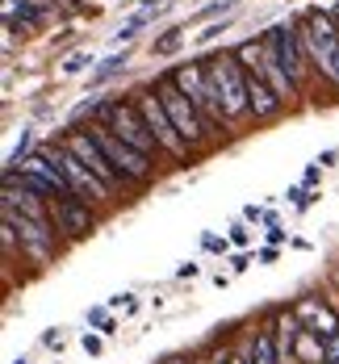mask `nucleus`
<instances>
[{
    "instance_id": "4be33fe9",
    "label": "nucleus",
    "mask_w": 339,
    "mask_h": 364,
    "mask_svg": "<svg viewBox=\"0 0 339 364\" xmlns=\"http://www.w3.org/2000/svg\"><path fill=\"white\" fill-rule=\"evenodd\" d=\"M226 239H230V243H235V247H252V230H247V222H235V226H230V235H226Z\"/></svg>"
},
{
    "instance_id": "dca6fc26",
    "label": "nucleus",
    "mask_w": 339,
    "mask_h": 364,
    "mask_svg": "<svg viewBox=\"0 0 339 364\" xmlns=\"http://www.w3.org/2000/svg\"><path fill=\"white\" fill-rule=\"evenodd\" d=\"M126 63H130V50H122V55H109V59H101V63L92 68V75H88V84H92V88H101V84H105V80H113V75L122 72Z\"/></svg>"
},
{
    "instance_id": "b1692460",
    "label": "nucleus",
    "mask_w": 339,
    "mask_h": 364,
    "mask_svg": "<svg viewBox=\"0 0 339 364\" xmlns=\"http://www.w3.org/2000/svg\"><path fill=\"white\" fill-rule=\"evenodd\" d=\"M226 9H235V0H210V4H205V9H201L197 17L205 21V17H218V13H226Z\"/></svg>"
},
{
    "instance_id": "5701e85b",
    "label": "nucleus",
    "mask_w": 339,
    "mask_h": 364,
    "mask_svg": "<svg viewBox=\"0 0 339 364\" xmlns=\"http://www.w3.org/2000/svg\"><path fill=\"white\" fill-rule=\"evenodd\" d=\"M92 63V55H84V50H75V55H68V63H63V75H75V72H84Z\"/></svg>"
},
{
    "instance_id": "ddd939ff",
    "label": "nucleus",
    "mask_w": 339,
    "mask_h": 364,
    "mask_svg": "<svg viewBox=\"0 0 339 364\" xmlns=\"http://www.w3.org/2000/svg\"><path fill=\"white\" fill-rule=\"evenodd\" d=\"M247 101H252V122H272L276 113L285 109V101L272 92V84L256 72H247Z\"/></svg>"
},
{
    "instance_id": "423d86ee",
    "label": "nucleus",
    "mask_w": 339,
    "mask_h": 364,
    "mask_svg": "<svg viewBox=\"0 0 339 364\" xmlns=\"http://www.w3.org/2000/svg\"><path fill=\"white\" fill-rule=\"evenodd\" d=\"M172 80H176V88L185 92L188 101L201 109V117H205V126H210V130L230 126V122H226V113H222V105H218V92H214V80H210L205 59H201V63H181V68H172Z\"/></svg>"
},
{
    "instance_id": "f704fd0d",
    "label": "nucleus",
    "mask_w": 339,
    "mask_h": 364,
    "mask_svg": "<svg viewBox=\"0 0 339 364\" xmlns=\"http://www.w3.org/2000/svg\"><path fill=\"white\" fill-rule=\"evenodd\" d=\"M193 364H201V360H193Z\"/></svg>"
},
{
    "instance_id": "2eb2a0df",
    "label": "nucleus",
    "mask_w": 339,
    "mask_h": 364,
    "mask_svg": "<svg viewBox=\"0 0 339 364\" xmlns=\"http://www.w3.org/2000/svg\"><path fill=\"white\" fill-rule=\"evenodd\" d=\"M252 352H256V364H281V348H276V335H272V323H264L252 339Z\"/></svg>"
},
{
    "instance_id": "7ed1b4c3",
    "label": "nucleus",
    "mask_w": 339,
    "mask_h": 364,
    "mask_svg": "<svg viewBox=\"0 0 339 364\" xmlns=\"http://www.w3.org/2000/svg\"><path fill=\"white\" fill-rule=\"evenodd\" d=\"M97 122H101V126H109L122 143L139 146V151H143V155H151V159H159V155H163V151H159V143H155V134L147 130V122H143V113H139V105H134V101H122V97L105 101Z\"/></svg>"
},
{
    "instance_id": "473e14b6",
    "label": "nucleus",
    "mask_w": 339,
    "mask_h": 364,
    "mask_svg": "<svg viewBox=\"0 0 339 364\" xmlns=\"http://www.w3.org/2000/svg\"><path fill=\"white\" fill-rule=\"evenodd\" d=\"M339 159V151L335 146H331V151H323V155H318V159H314V164H318V168H331V164H335Z\"/></svg>"
},
{
    "instance_id": "72a5a7b5",
    "label": "nucleus",
    "mask_w": 339,
    "mask_h": 364,
    "mask_svg": "<svg viewBox=\"0 0 339 364\" xmlns=\"http://www.w3.org/2000/svg\"><path fill=\"white\" fill-rule=\"evenodd\" d=\"M13 364H30V360H26V356H17V360H13Z\"/></svg>"
},
{
    "instance_id": "bb28decb",
    "label": "nucleus",
    "mask_w": 339,
    "mask_h": 364,
    "mask_svg": "<svg viewBox=\"0 0 339 364\" xmlns=\"http://www.w3.org/2000/svg\"><path fill=\"white\" fill-rule=\"evenodd\" d=\"M80 343H84V352H88V356H101V348H105V339H101V335H84Z\"/></svg>"
},
{
    "instance_id": "f257e3e1",
    "label": "nucleus",
    "mask_w": 339,
    "mask_h": 364,
    "mask_svg": "<svg viewBox=\"0 0 339 364\" xmlns=\"http://www.w3.org/2000/svg\"><path fill=\"white\" fill-rule=\"evenodd\" d=\"M301 42H306V55H310V68L314 75H323L327 84L339 88V21L331 9H310L298 21Z\"/></svg>"
},
{
    "instance_id": "aec40b11",
    "label": "nucleus",
    "mask_w": 339,
    "mask_h": 364,
    "mask_svg": "<svg viewBox=\"0 0 339 364\" xmlns=\"http://www.w3.org/2000/svg\"><path fill=\"white\" fill-rule=\"evenodd\" d=\"M201 247H205V252H218V255H226V247H230V239H226V235H218V230H205V235H201Z\"/></svg>"
},
{
    "instance_id": "4468645a",
    "label": "nucleus",
    "mask_w": 339,
    "mask_h": 364,
    "mask_svg": "<svg viewBox=\"0 0 339 364\" xmlns=\"http://www.w3.org/2000/svg\"><path fill=\"white\" fill-rule=\"evenodd\" d=\"M327 360V339H318L314 331L301 327L298 348H294V364H323Z\"/></svg>"
},
{
    "instance_id": "cd10ccee",
    "label": "nucleus",
    "mask_w": 339,
    "mask_h": 364,
    "mask_svg": "<svg viewBox=\"0 0 339 364\" xmlns=\"http://www.w3.org/2000/svg\"><path fill=\"white\" fill-rule=\"evenodd\" d=\"M42 343H46V348H55V352H59V348H63V331H46V335H42Z\"/></svg>"
},
{
    "instance_id": "9d476101",
    "label": "nucleus",
    "mask_w": 339,
    "mask_h": 364,
    "mask_svg": "<svg viewBox=\"0 0 339 364\" xmlns=\"http://www.w3.org/2000/svg\"><path fill=\"white\" fill-rule=\"evenodd\" d=\"M268 38H272V46H276V59H281V68L289 72V80H294L298 88H306L314 68H310V55H306V42H301L298 21H276V26L268 30Z\"/></svg>"
},
{
    "instance_id": "1a4fd4ad",
    "label": "nucleus",
    "mask_w": 339,
    "mask_h": 364,
    "mask_svg": "<svg viewBox=\"0 0 339 364\" xmlns=\"http://www.w3.org/2000/svg\"><path fill=\"white\" fill-rule=\"evenodd\" d=\"M46 151H50V155H55V164L63 168V176H68V184H72V197L88 201L92 210H97V205H109V201H113V188H109V184L101 181L97 172H88V168H84V164L75 159L72 151H68V146L59 143V139H55V143L46 146Z\"/></svg>"
},
{
    "instance_id": "412c9836",
    "label": "nucleus",
    "mask_w": 339,
    "mask_h": 364,
    "mask_svg": "<svg viewBox=\"0 0 339 364\" xmlns=\"http://www.w3.org/2000/svg\"><path fill=\"white\" fill-rule=\"evenodd\" d=\"M109 310H117V314L126 318V314H134V310H139V297H130V293H117V297H109Z\"/></svg>"
},
{
    "instance_id": "c85d7f7f",
    "label": "nucleus",
    "mask_w": 339,
    "mask_h": 364,
    "mask_svg": "<svg viewBox=\"0 0 339 364\" xmlns=\"http://www.w3.org/2000/svg\"><path fill=\"white\" fill-rule=\"evenodd\" d=\"M218 34H226V21H214V26H205V30H201V42H214Z\"/></svg>"
},
{
    "instance_id": "f03ea898",
    "label": "nucleus",
    "mask_w": 339,
    "mask_h": 364,
    "mask_svg": "<svg viewBox=\"0 0 339 364\" xmlns=\"http://www.w3.org/2000/svg\"><path fill=\"white\" fill-rule=\"evenodd\" d=\"M210 80H214V92H218V105H222L226 122H247L252 117V101H247V68L235 59V50H218L205 59Z\"/></svg>"
},
{
    "instance_id": "c756f323",
    "label": "nucleus",
    "mask_w": 339,
    "mask_h": 364,
    "mask_svg": "<svg viewBox=\"0 0 339 364\" xmlns=\"http://www.w3.org/2000/svg\"><path fill=\"white\" fill-rule=\"evenodd\" d=\"M318 176H323V168H318V164H310V168H306V176H301V184H306V188H314Z\"/></svg>"
},
{
    "instance_id": "7c9ffc66",
    "label": "nucleus",
    "mask_w": 339,
    "mask_h": 364,
    "mask_svg": "<svg viewBox=\"0 0 339 364\" xmlns=\"http://www.w3.org/2000/svg\"><path fill=\"white\" fill-rule=\"evenodd\" d=\"M197 272H201V264H193V259H188V264H181V268H176V277H181V281H193Z\"/></svg>"
},
{
    "instance_id": "39448f33",
    "label": "nucleus",
    "mask_w": 339,
    "mask_h": 364,
    "mask_svg": "<svg viewBox=\"0 0 339 364\" xmlns=\"http://www.w3.org/2000/svg\"><path fill=\"white\" fill-rule=\"evenodd\" d=\"M88 130H92V139L101 143V151L109 155V164L134 184V188H143V184L155 181V159H151V155H143L139 146H130V143H122L109 126H101V122H88Z\"/></svg>"
},
{
    "instance_id": "f8f14e48",
    "label": "nucleus",
    "mask_w": 339,
    "mask_h": 364,
    "mask_svg": "<svg viewBox=\"0 0 339 364\" xmlns=\"http://www.w3.org/2000/svg\"><path fill=\"white\" fill-rule=\"evenodd\" d=\"M294 314L301 318V327L314 331L318 339H335L339 335V310L331 301H323V297H314V293H306L294 301Z\"/></svg>"
},
{
    "instance_id": "6e6552de",
    "label": "nucleus",
    "mask_w": 339,
    "mask_h": 364,
    "mask_svg": "<svg viewBox=\"0 0 339 364\" xmlns=\"http://www.w3.org/2000/svg\"><path fill=\"white\" fill-rule=\"evenodd\" d=\"M59 143L68 146V151H72V155L84 164V168H88V172H97V176L113 188V193H117V188H134V184H130L109 164V155L101 151V143L92 139V130H88V126H72V130H63V134H59Z\"/></svg>"
},
{
    "instance_id": "2f4dec72",
    "label": "nucleus",
    "mask_w": 339,
    "mask_h": 364,
    "mask_svg": "<svg viewBox=\"0 0 339 364\" xmlns=\"http://www.w3.org/2000/svg\"><path fill=\"white\" fill-rule=\"evenodd\" d=\"M323 364H339V335L335 339H327V360Z\"/></svg>"
},
{
    "instance_id": "6ab92c4d",
    "label": "nucleus",
    "mask_w": 339,
    "mask_h": 364,
    "mask_svg": "<svg viewBox=\"0 0 339 364\" xmlns=\"http://www.w3.org/2000/svg\"><path fill=\"white\" fill-rule=\"evenodd\" d=\"M88 327H97V331H105V335H113V318H109V306H92L88 310Z\"/></svg>"
},
{
    "instance_id": "9b49d317",
    "label": "nucleus",
    "mask_w": 339,
    "mask_h": 364,
    "mask_svg": "<svg viewBox=\"0 0 339 364\" xmlns=\"http://www.w3.org/2000/svg\"><path fill=\"white\" fill-rule=\"evenodd\" d=\"M50 218H55V230H59L63 243H80V239H88L97 230V210L88 201H80V197L50 201Z\"/></svg>"
},
{
    "instance_id": "f3484780",
    "label": "nucleus",
    "mask_w": 339,
    "mask_h": 364,
    "mask_svg": "<svg viewBox=\"0 0 339 364\" xmlns=\"http://www.w3.org/2000/svg\"><path fill=\"white\" fill-rule=\"evenodd\" d=\"M0 247H4V264H17V259H26V255H21V239H17V230H13L9 222L0 226Z\"/></svg>"
},
{
    "instance_id": "0eeeda50",
    "label": "nucleus",
    "mask_w": 339,
    "mask_h": 364,
    "mask_svg": "<svg viewBox=\"0 0 339 364\" xmlns=\"http://www.w3.org/2000/svg\"><path fill=\"white\" fill-rule=\"evenodd\" d=\"M130 101L139 105V113H143V122H147V130L155 134V143H159V151H163V155H172V159H188V155H193V146L181 139L176 122L168 117V109H163V101H159V92H155V88L134 92Z\"/></svg>"
},
{
    "instance_id": "20e7f679",
    "label": "nucleus",
    "mask_w": 339,
    "mask_h": 364,
    "mask_svg": "<svg viewBox=\"0 0 339 364\" xmlns=\"http://www.w3.org/2000/svg\"><path fill=\"white\" fill-rule=\"evenodd\" d=\"M155 92H159V101H163V109H168V117L176 122L181 139H185V143L193 146V151H197V146H201L205 139H210V134H214V130L205 126V117H201V109H197V105L188 101L185 92L176 88V80H172V72H163L159 80H155Z\"/></svg>"
},
{
    "instance_id": "a878e982",
    "label": "nucleus",
    "mask_w": 339,
    "mask_h": 364,
    "mask_svg": "<svg viewBox=\"0 0 339 364\" xmlns=\"http://www.w3.org/2000/svg\"><path fill=\"white\" fill-rule=\"evenodd\" d=\"M268 214H272V210H264V205H247V210H243V222H247V226H252V222H268Z\"/></svg>"
},
{
    "instance_id": "a211bd4d",
    "label": "nucleus",
    "mask_w": 339,
    "mask_h": 364,
    "mask_svg": "<svg viewBox=\"0 0 339 364\" xmlns=\"http://www.w3.org/2000/svg\"><path fill=\"white\" fill-rule=\"evenodd\" d=\"M181 42H185V26H181V30L159 34L155 42H151V50H155V55H176V50H181Z\"/></svg>"
},
{
    "instance_id": "393cba45",
    "label": "nucleus",
    "mask_w": 339,
    "mask_h": 364,
    "mask_svg": "<svg viewBox=\"0 0 339 364\" xmlns=\"http://www.w3.org/2000/svg\"><path fill=\"white\" fill-rule=\"evenodd\" d=\"M222 364H256V352H252V343H247V348H239L235 356H226Z\"/></svg>"
}]
</instances>
